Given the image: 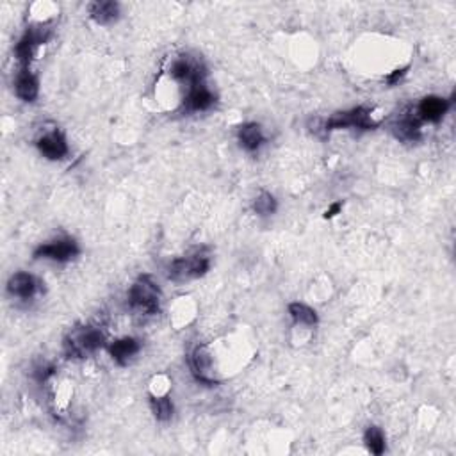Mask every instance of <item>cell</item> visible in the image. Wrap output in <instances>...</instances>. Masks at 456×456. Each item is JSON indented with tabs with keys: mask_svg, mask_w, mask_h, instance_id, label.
I'll return each instance as SVG.
<instances>
[{
	"mask_svg": "<svg viewBox=\"0 0 456 456\" xmlns=\"http://www.w3.org/2000/svg\"><path fill=\"white\" fill-rule=\"evenodd\" d=\"M159 298H161L159 287L152 282L150 276H141L128 293V303H130L132 310L140 314L157 312Z\"/></svg>",
	"mask_w": 456,
	"mask_h": 456,
	"instance_id": "1",
	"label": "cell"
},
{
	"mask_svg": "<svg viewBox=\"0 0 456 456\" xmlns=\"http://www.w3.org/2000/svg\"><path fill=\"white\" fill-rule=\"evenodd\" d=\"M105 342V337L97 326H84L77 328L66 339V349L72 356H86L88 353L95 351Z\"/></svg>",
	"mask_w": 456,
	"mask_h": 456,
	"instance_id": "2",
	"label": "cell"
},
{
	"mask_svg": "<svg viewBox=\"0 0 456 456\" xmlns=\"http://www.w3.org/2000/svg\"><path fill=\"white\" fill-rule=\"evenodd\" d=\"M210 262L209 257L205 255H193L186 257V259H177L170 267V276L175 280H184V279H198L203 276L209 271Z\"/></svg>",
	"mask_w": 456,
	"mask_h": 456,
	"instance_id": "3",
	"label": "cell"
},
{
	"mask_svg": "<svg viewBox=\"0 0 456 456\" xmlns=\"http://www.w3.org/2000/svg\"><path fill=\"white\" fill-rule=\"evenodd\" d=\"M328 130H333V128H348V127H356V128H373L376 127V123L373 121L371 112L363 107H356L353 111L348 112H339L335 116L330 118L325 125Z\"/></svg>",
	"mask_w": 456,
	"mask_h": 456,
	"instance_id": "4",
	"label": "cell"
},
{
	"mask_svg": "<svg viewBox=\"0 0 456 456\" xmlns=\"http://www.w3.org/2000/svg\"><path fill=\"white\" fill-rule=\"evenodd\" d=\"M79 246L74 239H59L52 243L41 244L34 252L36 259H52L58 262H66L77 257Z\"/></svg>",
	"mask_w": 456,
	"mask_h": 456,
	"instance_id": "5",
	"label": "cell"
},
{
	"mask_svg": "<svg viewBox=\"0 0 456 456\" xmlns=\"http://www.w3.org/2000/svg\"><path fill=\"white\" fill-rule=\"evenodd\" d=\"M449 109V102L438 97L422 98L415 109V118L419 121H441Z\"/></svg>",
	"mask_w": 456,
	"mask_h": 456,
	"instance_id": "6",
	"label": "cell"
},
{
	"mask_svg": "<svg viewBox=\"0 0 456 456\" xmlns=\"http://www.w3.org/2000/svg\"><path fill=\"white\" fill-rule=\"evenodd\" d=\"M38 148L43 155L47 159H52V161H58V159H62L66 154H68V145H66L65 135L61 132H48L38 141Z\"/></svg>",
	"mask_w": 456,
	"mask_h": 456,
	"instance_id": "7",
	"label": "cell"
},
{
	"mask_svg": "<svg viewBox=\"0 0 456 456\" xmlns=\"http://www.w3.org/2000/svg\"><path fill=\"white\" fill-rule=\"evenodd\" d=\"M8 290L13 296H16V298L29 300L32 298L36 294V290H38V282H36L34 276L29 275V273H16V275L11 276V280H9Z\"/></svg>",
	"mask_w": 456,
	"mask_h": 456,
	"instance_id": "8",
	"label": "cell"
},
{
	"mask_svg": "<svg viewBox=\"0 0 456 456\" xmlns=\"http://www.w3.org/2000/svg\"><path fill=\"white\" fill-rule=\"evenodd\" d=\"M15 89L16 97L18 98H22L24 102H34L39 93L38 79L34 77V74L29 72V68H24V70L18 74V77H16Z\"/></svg>",
	"mask_w": 456,
	"mask_h": 456,
	"instance_id": "9",
	"label": "cell"
},
{
	"mask_svg": "<svg viewBox=\"0 0 456 456\" xmlns=\"http://www.w3.org/2000/svg\"><path fill=\"white\" fill-rule=\"evenodd\" d=\"M213 104H214V95L210 93V89L205 88L203 82L196 86H191L189 93H187L186 97V102H184L187 111H207Z\"/></svg>",
	"mask_w": 456,
	"mask_h": 456,
	"instance_id": "10",
	"label": "cell"
},
{
	"mask_svg": "<svg viewBox=\"0 0 456 456\" xmlns=\"http://www.w3.org/2000/svg\"><path fill=\"white\" fill-rule=\"evenodd\" d=\"M111 355L112 358L116 360L118 363H127L128 360L132 358V356L135 355V353L140 351V342L135 339H130V337H127V339H120V340H114L111 344Z\"/></svg>",
	"mask_w": 456,
	"mask_h": 456,
	"instance_id": "11",
	"label": "cell"
},
{
	"mask_svg": "<svg viewBox=\"0 0 456 456\" xmlns=\"http://www.w3.org/2000/svg\"><path fill=\"white\" fill-rule=\"evenodd\" d=\"M239 141L248 152H255L264 143V134L260 125L246 123L239 128Z\"/></svg>",
	"mask_w": 456,
	"mask_h": 456,
	"instance_id": "12",
	"label": "cell"
},
{
	"mask_svg": "<svg viewBox=\"0 0 456 456\" xmlns=\"http://www.w3.org/2000/svg\"><path fill=\"white\" fill-rule=\"evenodd\" d=\"M91 16L98 24H111L118 16V4L116 2H95L91 4Z\"/></svg>",
	"mask_w": 456,
	"mask_h": 456,
	"instance_id": "13",
	"label": "cell"
},
{
	"mask_svg": "<svg viewBox=\"0 0 456 456\" xmlns=\"http://www.w3.org/2000/svg\"><path fill=\"white\" fill-rule=\"evenodd\" d=\"M289 314L294 321L300 323V325L312 326L317 323V316L310 307L303 305V303H290L289 305Z\"/></svg>",
	"mask_w": 456,
	"mask_h": 456,
	"instance_id": "14",
	"label": "cell"
},
{
	"mask_svg": "<svg viewBox=\"0 0 456 456\" xmlns=\"http://www.w3.org/2000/svg\"><path fill=\"white\" fill-rule=\"evenodd\" d=\"M366 444H368L369 451L375 452V455H382L385 451V437H383V431L376 426H371L366 431Z\"/></svg>",
	"mask_w": 456,
	"mask_h": 456,
	"instance_id": "15",
	"label": "cell"
},
{
	"mask_svg": "<svg viewBox=\"0 0 456 456\" xmlns=\"http://www.w3.org/2000/svg\"><path fill=\"white\" fill-rule=\"evenodd\" d=\"M152 410L159 421H168L173 415V403L168 398H152Z\"/></svg>",
	"mask_w": 456,
	"mask_h": 456,
	"instance_id": "16",
	"label": "cell"
},
{
	"mask_svg": "<svg viewBox=\"0 0 456 456\" xmlns=\"http://www.w3.org/2000/svg\"><path fill=\"white\" fill-rule=\"evenodd\" d=\"M253 209H255V213L260 214V216H269V214H273L276 210L275 198L267 193H262L257 198L255 203H253Z\"/></svg>",
	"mask_w": 456,
	"mask_h": 456,
	"instance_id": "17",
	"label": "cell"
},
{
	"mask_svg": "<svg viewBox=\"0 0 456 456\" xmlns=\"http://www.w3.org/2000/svg\"><path fill=\"white\" fill-rule=\"evenodd\" d=\"M340 210H342V203H340V201H337V203H333L332 207H330V209L326 210V213H325V217H326V220H330V217L337 216V214H339Z\"/></svg>",
	"mask_w": 456,
	"mask_h": 456,
	"instance_id": "18",
	"label": "cell"
},
{
	"mask_svg": "<svg viewBox=\"0 0 456 456\" xmlns=\"http://www.w3.org/2000/svg\"><path fill=\"white\" fill-rule=\"evenodd\" d=\"M405 74H406V70H405V68H403V70H396V72H394V74H392V75H389V79H387V81L391 82V84H394V82H398V81H399V79H401V77H403V75H405Z\"/></svg>",
	"mask_w": 456,
	"mask_h": 456,
	"instance_id": "19",
	"label": "cell"
}]
</instances>
